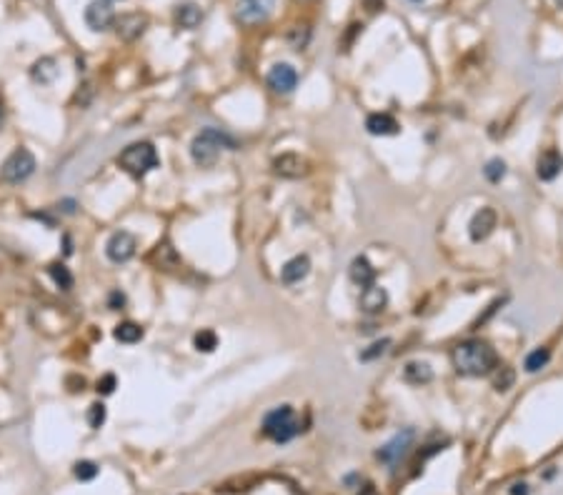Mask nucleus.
I'll return each instance as SVG.
<instances>
[{"label": "nucleus", "mask_w": 563, "mask_h": 495, "mask_svg": "<svg viewBox=\"0 0 563 495\" xmlns=\"http://www.w3.org/2000/svg\"><path fill=\"white\" fill-rule=\"evenodd\" d=\"M348 275H351V281L360 288L373 286V281H376V270H373V265L366 258H353L351 268H348Z\"/></svg>", "instance_id": "a211bd4d"}, {"label": "nucleus", "mask_w": 563, "mask_h": 495, "mask_svg": "<svg viewBox=\"0 0 563 495\" xmlns=\"http://www.w3.org/2000/svg\"><path fill=\"white\" fill-rule=\"evenodd\" d=\"M105 423V406L103 403H93L88 408V425L90 428H101Z\"/></svg>", "instance_id": "7c9ffc66"}, {"label": "nucleus", "mask_w": 563, "mask_h": 495, "mask_svg": "<svg viewBox=\"0 0 563 495\" xmlns=\"http://www.w3.org/2000/svg\"><path fill=\"white\" fill-rule=\"evenodd\" d=\"M48 270H50V275H53V281L58 283L63 290H71V288H73V275H71V270L63 265V263H53Z\"/></svg>", "instance_id": "bb28decb"}, {"label": "nucleus", "mask_w": 563, "mask_h": 495, "mask_svg": "<svg viewBox=\"0 0 563 495\" xmlns=\"http://www.w3.org/2000/svg\"><path fill=\"white\" fill-rule=\"evenodd\" d=\"M298 3H311V0H298Z\"/></svg>", "instance_id": "58836bf2"}, {"label": "nucleus", "mask_w": 563, "mask_h": 495, "mask_svg": "<svg viewBox=\"0 0 563 495\" xmlns=\"http://www.w3.org/2000/svg\"><path fill=\"white\" fill-rule=\"evenodd\" d=\"M308 273H311V260H308L306 256H295L281 268V281L286 283V286H295V283L303 281Z\"/></svg>", "instance_id": "2eb2a0df"}, {"label": "nucleus", "mask_w": 563, "mask_h": 495, "mask_svg": "<svg viewBox=\"0 0 563 495\" xmlns=\"http://www.w3.org/2000/svg\"><path fill=\"white\" fill-rule=\"evenodd\" d=\"M118 163H120V168H123L126 173L140 178V175L150 173L153 168H158V153H156V148H153V145L143 140V143L128 145V148L118 156Z\"/></svg>", "instance_id": "20e7f679"}, {"label": "nucleus", "mask_w": 563, "mask_h": 495, "mask_svg": "<svg viewBox=\"0 0 563 495\" xmlns=\"http://www.w3.org/2000/svg\"><path fill=\"white\" fill-rule=\"evenodd\" d=\"M228 148L233 150L235 148V140L231 135H226L223 131H218V128H205L203 133H198L196 138H193L191 143V156L193 161L198 163V165L203 168H210L213 163L218 161V156H221V150Z\"/></svg>", "instance_id": "f03ea898"}, {"label": "nucleus", "mask_w": 563, "mask_h": 495, "mask_svg": "<svg viewBox=\"0 0 563 495\" xmlns=\"http://www.w3.org/2000/svg\"><path fill=\"white\" fill-rule=\"evenodd\" d=\"M263 433L276 443L293 441L300 433V425L295 420V411L291 406H278L263 418Z\"/></svg>", "instance_id": "7ed1b4c3"}, {"label": "nucleus", "mask_w": 563, "mask_h": 495, "mask_svg": "<svg viewBox=\"0 0 563 495\" xmlns=\"http://www.w3.org/2000/svg\"><path fill=\"white\" fill-rule=\"evenodd\" d=\"M366 128H368V133H371V135H395V133L401 131V126H398L393 115H388V113L368 115Z\"/></svg>", "instance_id": "f3484780"}, {"label": "nucleus", "mask_w": 563, "mask_h": 495, "mask_svg": "<svg viewBox=\"0 0 563 495\" xmlns=\"http://www.w3.org/2000/svg\"><path fill=\"white\" fill-rule=\"evenodd\" d=\"M193 343L200 353H213L218 348V335L213 330H200V333H196Z\"/></svg>", "instance_id": "a878e982"}, {"label": "nucleus", "mask_w": 563, "mask_h": 495, "mask_svg": "<svg viewBox=\"0 0 563 495\" xmlns=\"http://www.w3.org/2000/svg\"><path fill=\"white\" fill-rule=\"evenodd\" d=\"M561 170H563V156L558 150H546V153H541L539 163H536V173H539L541 180H553Z\"/></svg>", "instance_id": "dca6fc26"}, {"label": "nucleus", "mask_w": 563, "mask_h": 495, "mask_svg": "<svg viewBox=\"0 0 563 495\" xmlns=\"http://www.w3.org/2000/svg\"><path fill=\"white\" fill-rule=\"evenodd\" d=\"M200 20H203V10H200L196 3H183V6L175 8V23H178L180 28L193 30L200 25Z\"/></svg>", "instance_id": "412c9836"}, {"label": "nucleus", "mask_w": 563, "mask_h": 495, "mask_svg": "<svg viewBox=\"0 0 563 495\" xmlns=\"http://www.w3.org/2000/svg\"><path fill=\"white\" fill-rule=\"evenodd\" d=\"M498 218H496V210L493 208H481L478 213L471 218V226H468V233H471V240L481 243L485 240L488 235L493 233V228H496Z\"/></svg>", "instance_id": "f8f14e48"}, {"label": "nucleus", "mask_w": 563, "mask_h": 495, "mask_svg": "<svg viewBox=\"0 0 563 495\" xmlns=\"http://www.w3.org/2000/svg\"><path fill=\"white\" fill-rule=\"evenodd\" d=\"M388 346H390V340H388V338L378 340V343H373V346L368 348V350L360 353V360H373V358H378V355H383V353L388 350Z\"/></svg>", "instance_id": "2f4dec72"}, {"label": "nucleus", "mask_w": 563, "mask_h": 495, "mask_svg": "<svg viewBox=\"0 0 563 495\" xmlns=\"http://www.w3.org/2000/svg\"><path fill=\"white\" fill-rule=\"evenodd\" d=\"M33 170H36L33 153L25 148H18L13 150L10 156L6 158V163H3V168H0V180L3 183H23L33 175Z\"/></svg>", "instance_id": "39448f33"}, {"label": "nucleus", "mask_w": 563, "mask_h": 495, "mask_svg": "<svg viewBox=\"0 0 563 495\" xmlns=\"http://www.w3.org/2000/svg\"><path fill=\"white\" fill-rule=\"evenodd\" d=\"M273 10V0H246L238 8V20L246 25H258L263 23Z\"/></svg>", "instance_id": "ddd939ff"}, {"label": "nucleus", "mask_w": 563, "mask_h": 495, "mask_svg": "<svg viewBox=\"0 0 563 495\" xmlns=\"http://www.w3.org/2000/svg\"><path fill=\"white\" fill-rule=\"evenodd\" d=\"M273 170L276 175L288 180H298V178H306L308 175V161L306 158H300L298 153H283L281 158L273 161Z\"/></svg>", "instance_id": "9d476101"}, {"label": "nucleus", "mask_w": 563, "mask_h": 495, "mask_svg": "<svg viewBox=\"0 0 563 495\" xmlns=\"http://www.w3.org/2000/svg\"><path fill=\"white\" fill-rule=\"evenodd\" d=\"M115 23V10L110 6V0H93L85 8V25L93 33H103V30L113 28Z\"/></svg>", "instance_id": "423d86ee"}, {"label": "nucleus", "mask_w": 563, "mask_h": 495, "mask_svg": "<svg viewBox=\"0 0 563 495\" xmlns=\"http://www.w3.org/2000/svg\"><path fill=\"white\" fill-rule=\"evenodd\" d=\"M513 381H516L513 368H509V365L498 368V365H496V370H493V388L504 393V390H509L511 385H513Z\"/></svg>", "instance_id": "393cba45"}, {"label": "nucleus", "mask_w": 563, "mask_h": 495, "mask_svg": "<svg viewBox=\"0 0 563 495\" xmlns=\"http://www.w3.org/2000/svg\"><path fill=\"white\" fill-rule=\"evenodd\" d=\"M153 258L158 260V268H163V270H173L175 265L180 263V258L175 256V251L170 248L168 243H163V245H158L156 248V253H153Z\"/></svg>", "instance_id": "b1692460"}, {"label": "nucleus", "mask_w": 563, "mask_h": 495, "mask_svg": "<svg viewBox=\"0 0 563 495\" xmlns=\"http://www.w3.org/2000/svg\"><path fill=\"white\" fill-rule=\"evenodd\" d=\"M556 6H558V8H563V0H556Z\"/></svg>", "instance_id": "4c0bfd02"}, {"label": "nucleus", "mask_w": 563, "mask_h": 495, "mask_svg": "<svg viewBox=\"0 0 563 495\" xmlns=\"http://www.w3.org/2000/svg\"><path fill=\"white\" fill-rule=\"evenodd\" d=\"M548 360H551V353H548V348H536V350H531L526 355V363H523V368H526L528 373H539L541 368H546V365H548Z\"/></svg>", "instance_id": "4be33fe9"}, {"label": "nucleus", "mask_w": 563, "mask_h": 495, "mask_svg": "<svg viewBox=\"0 0 563 495\" xmlns=\"http://www.w3.org/2000/svg\"><path fill=\"white\" fill-rule=\"evenodd\" d=\"M483 175L491 183H501V180L506 178V163L504 161H498V158H493V161H488L485 163V168H483Z\"/></svg>", "instance_id": "cd10ccee"}, {"label": "nucleus", "mask_w": 563, "mask_h": 495, "mask_svg": "<svg viewBox=\"0 0 563 495\" xmlns=\"http://www.w3.org/2000/svg\"><path fill=\"white\" fill-rule=\"evenodd\" d=\"M268 85H270V90H276V93H293L295 85H298V73H295L293 66H288V63H276V66L268 71Z\"/></svg>", "instance_id": "9b49d317"}, {"label": "nucleus", "mask_w": 563, "mask_h": 495, "mask_svg": "<svg viewBox=\"0 0 563 495\" xmlns=\"http://www.w3.org/2000/svg\"><path fill=\"white\" fill-rule=\"evenodd\" d=\"M123 303H126V295H123V293H120V290H113V293H110L108 305H110V308H113V311H120V308H123Z\"/></svg>", "instance_id": "72a5a7b5"}, {"label": "nucleus", "mask_w": 563, "mask_h": 495, "mask_svg": "<svg viewBox=\"0 0 563 495\" xmlns=\"http://www.w3.org/2000/svg\"><path fill=\"white\" fill-rule=\"evenodd\" d=\"M308 40H311V30L308 28H293L291 33H288V43H291V48L295 50H303L308 45Z\"/></svg>", "instance_id": "c85d7f7f"}, {"label": "nucleus", "mask_w": 563, "mask_h": 495, "mask_svg": "<svg viewBox=\"0 0 563 495\" xmlns=\"http://www.w3.org/2000/svg\"><path fill=\"white\" fill-rule=\"evenodd\" d=\"M3 123H6V115H3V108H0V131H3Z\"/></svg>", "instance_id": "e433bc0d"}, {"label": "nucleus", "mask_w": 563, "mask_h": 495, "mask_svg": "<svg viewBox=\"0 0 563 495\" xmlns=\"http://www.w3.org/2000/svg\"><path fill=\"white\" fill-rule=\"evenodd\" d=\"M136 248H138V240L136 235L128 233V230H118L108 238L105 243V253L113 263H128L133 256H136Z\"/></svg>", "instance_id": "0eeeda50"}, {"label": "nucleus", "mask_w": 563, "mask_h": 495, "mask_svg": "<svg viewBox=\"0 0 563 495\" xmlns=\"http://www.w3.org/2000/svg\"><path fill=\"white\" fill-rule=\"evenodd\" d=\"M358 305H360V311L368 313V316H378V313H383L386 305H388V293H386V288L373 283V286L363 288Z\"/></svg>", "instance_id": "4468645a"}, {"label": "nucleus", "mask_w": 563, "mask_h": 495, "mask_svg": "<svg viewBox=\"0 0 563 495\" xmlns=\"http://www.w3.org/2000/svg\"><path fill=\"white\" fill-rule=\"evenodd\" d=\"M30 78L41 85H50L55 78H58V63L53 58H41L33 63L30 68Z\"/></svg>", "instance_id": "aec40b11"}, {"label": "nucleus", "mask_w": 563, "mask_h": 495, "mask_svg": "<svg viewBox=\"0 0 563 495\" xmlns=\"http://www.w3.org/2000/svg\"><path fill=\"white\" fill-rule=\"evenodd\" d=\"M531 490H528L526 483H516L513 488H511V495H528Z\"/></svg>", "instance_id": "f704fd0d"}, {"label": "nucleus", "mask_w": 563, "mask_h": 495, "mask_svg": "<svg viewBox=\"0 0 563 495\" xmlns=\"http://www.w3.org/2000/svg\"><path fill=\"white\" fill-rule=\"evenodd\" d=\"M73 473H75L78 480H93V478L98 475V466L93 460H78L75 468H73Z\"/></svg>", "instance_id": "c756f323"}, {"label": "nucleus", "mask_w": 563, "mask_h": 495, "mask_svg": "<svg viewBox=\"0 0 563 495\" xmlns=\"http://www.w3.org/2000/svg\"><path fill=\"white\" fill-rule=\"evenodd\" d=\"M115 390V376H103L101 381H98V393H103V395H110Z\"/></svg>", "instance_id": "473e14b6"}, {"label": "nucleus", "mask_w": 563, "mask_h": 495, "mask_svg": "<svg viewBox=\"0 0 563 495\" xmlns=\"http://www.w3.org/2000/svg\"><path fill=\"white\" fill-rule=\"evenodd\" d=\"M113 28L120 40H126V43L138 40L145 33V28H148V15H145V13H126V15L115 18Z\"/></svg>", "instance_id": "6e6552de"}, {"label": "nucleus", "mask_w": 563, "mask_h": 495, "mask_svg": "<svg viewBox=\"0 0 563 495\" xmlns=\"http://www.w3.org/2000/svg\"><path fill=\"white\" fill-rule=\"evenodd\" d=\"M63 205H66V208H63V210H66V213H73V210H75V208H73V205H75V203H73V200H66V203H63Z\"/></svg>", "instance_id": "c9c22d12"}, {"label": "nucleus", "mask_w": 563, "mask_h": 495, "mask_svg": "<svg viewBox=\"0 0 563 495\" xmlns=\"http://www.w3.org/2000/svg\"><path fill=\"white\" fill-rule=\"evenodd\" d=\"M451 360H453V368L468 378L488 376L498 365L496 350L483 340H466L461 346H455L451 353Z\"/></svg>", "instance_id": "f257e3e1"}, {"label": "nucleus", "mask_w": 563, "mask_h": 495, "mask_svg": "<svg viewBox=\"0 0 563 495\" xmlns=\"http://www.w3.org/2000/svg\"><path fill=\"white\" fill-rule=\"evenodd\" d=\"M411 443H414V430L408 428V430H403V433H398V436H393L381 450H378V460H383L388 466H395V463L408 453Z\"/></svg>", "instance_id": "1a4fd4ad"}, {"label": "nucleus", "mask_w": 563, "mask_h": 495, "mask_svg": "<svg viewBox=\"0 0 563 495\" xmlns=\"http://www.w3.org/2000/svg\"><path fill=\"white\" fill-rule=\"evenodd\" d=\"M113 335L120 343H138L143 338V328H140L138 323H120Z\"/></svg>", "instance_id": "5701e85b"}, {"label": "nucleus", "mask_w": 563, "mask_h": 495, "mask_svg": "<svg viewBox=\"0 0 563 495\" xmlns=\"http://www.w3.org/2000/svg\"><path fill=\"white\" fill-rule=\"evenodd\" d=\"M403 381L411 383V385H425V383L433 381V370L428 363L423 360H411V363L403 368Z\"/></svg>", "instance_id": "6ab92c4d"}]
</instances>
